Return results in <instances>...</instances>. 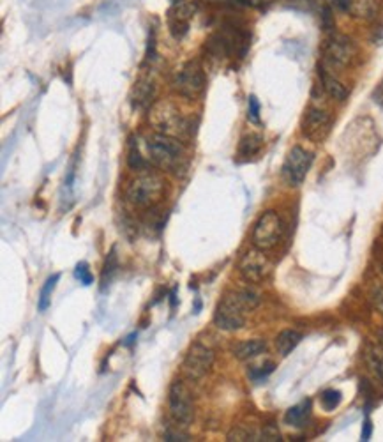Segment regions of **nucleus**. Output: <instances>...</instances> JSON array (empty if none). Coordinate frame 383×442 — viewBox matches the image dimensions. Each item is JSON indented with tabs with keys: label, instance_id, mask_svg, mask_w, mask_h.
Listing matches in <instances>:
<instances>
[{
	"label": "nucleus",
	"instance_id": "nucleus-1",
	"mask_svg": "<svg viewBox=\"0 0 383 442\" xmlns=\"http://www.w3.org/2000/svg\"><path fill=\"white\" fill-rule=\"evenodd\" d=\"M149 122L156 129V133L173 136V138H179L182 142L191 138L193 133H195L193 119L186 117L173 103L165 101V99L156 101L151 106V110H149Z\"/></svg>",
	"mask_w": 383,
	"mask_h": 442
},
{
	"label": "nucleus",
	"instance_id": "nucleus-2",
	"mask_svg": "<svg viewBox=\"0 0 383 442\" xmlns=\"http://www.w3.org/2000/svg\"><path fill=\"white\" fill-rule=\"evenodd\" d=\"M147 151H149L151 161L163 170L175 172L186 167L188 156H186L184 144L179 138L156 133L147 138Z\"/></svg>",
	"mask_w": 383,
	"mask_h": 442
},
{
	"label": "nucleus",
	"instance_id": "nucleus-3",
	"mask_svg": "<svg viewBox=\"0 0 383 442\" xmlns=\"http://www.w3.org/2000/svg\"><path fill=\"white\" fill-rule=\"evenodd\" d=\"M166 182L158 174H142L133 179L126 189V198L133 207L154 209L165 198Z\"/></svg>",
	"mask_w": 383,
	"mask_h": 442
},
{
	"label": "nucleus",
	"instance_id": "nucleus-4",
	"mask_svg": "<svg viewBox=\"0 0 383 442\" xmlns=\"http://www.w3.org/2000/svg\"><path fill=\"white\" fill-rule=\"evenodd\" d=\"M323 66L334 69L348 68L357 57V46L345 34H332L322 48Z\"/></svg>",
	"mask_w": 383,
	"mask_h": 442
},
{
	"label": "nucleus",
	"instance_id": "nucleus-5",
	"mask_svg": "<svg viewBox=\"0 0 383 442\" xmlns=\"http://www.w3.org/2000/svg\"><path fill=\"white\" fill-rule=\"evenodd\" d=\"M283 237V219L276 211H265L253 228V246L263 251L274 250Z\"/></svg>",
	"mask_w": 383,
	"mask_h": 442
},
{
	"label": "nucleus",
	"instance_id": "nucleus-6",
	"mask_svg": "<svg viewBox=\"0 0 383 442\" xmlns=\"http://www.w3.org/2000/svg\"><path fill=\"white\" fill-rule=\"evenodd\" d=\"M207 85V78H205V71H203L202 64L196 61L186 62L181 68V71L175 75L173 80V89H175L182 98L196 99L203 94Z\"/></svg>",
	"mask_w": 383,
	"mask_h": 442
},
{
	"label": "nucleus",
	"instance_id": "nucleus-7",
	"mask_svg": "<svg viewBox=\"0 0 383 442\" xmlns=\"http://www.w3.org/2000/svg\"><path fill=\"white\" fill-rule=\"evenodd\" d=\"M313 159H315L313 152L301 147V145H295V147L290 149L281 168L283 181L288 186H292V188L301 186L304 182L306 175H308L309 168H311Z\"/></svg>",
	"mask_w": 383,
	"mask_h": 442
},
{
	"label": "nucleus",
	"instance_id": "nucleus-8",
	"mask_svg": "<svg viewBox=\"0 0 383 442\" xmlns=\"http://www.w3.org/2000/svg\"><path fill=\"white\" fill-rule=\"evenodd\" d=\"M170 416L177 425H189L195 418V405H193L191 391L182 381H175L170 385L168 393Z\"/></svg>",
	"mask_w": 383,
	"mask_h": 442
},
{
	"label": "nucleus",
	"instance_id": "nucleus-9",
	"mask_svg": "<svg viewBox=\"0 0 383 442\" xmlns=\"http://www.w3.org/2000/svg\"><path fill=\"white\" fill-rule=\"evenodd\" d=\"M272 271V262L267 257V253L260 248H251L242 255L239 262V272L249 283H262L267 280Z\"/></svg>",
	"mask_w": 383,
	"mask_h": 442
},
{
	"label": "nucleus",
	"instance_id": "nucleus-10",
	"mask_svg": "<svg viewBox=\"0 0 383 442\" xmlns=\"http://www.w3.org/2000/svg\"><path fill=\"white\" fill-rule=\"evenodd\" d=\"M331 129L332 117L327 110L316 108V106H311V108L306 110V114L301 122V131L304 135V138H308L309 142H315V144H320V142L327 138Z\"/></svg>",
	"mask_w": 383,
	"mask_h": 442
},
{
	"label": "nucleus",
	"instance_id": "nucleus-11",
	"mask_svg": "<svg viewBox=\"0 0 383 442\" xmlns=\"http://www.w3.org/2000/svg\"><path fill=\"white\" fill-rule=\"evenodd\" d=\"M214 364V351L203 344L191 345L182 363V370L191 381H200L211 371Z\"/></svg>",
	"mask_w": 383,
	"mask_h": 442
},
{
	"label": "nucleus",
	"instance_id": "nucleus-12",
	"mask_svg": "<svg viewBox=\"0 0 383 442\" xmlns=\"http://www.w3.org/2000/svg\"><path fill=\"white\" fill-rule=\"evenodd\" d=\"M196 13V4L191 0H179L168 11V29L170 34L181 41L189 32V23Z\"/></svg>",
	"mask_w": 383,
	"mask_h": 442
},
{
	"label": "nucleus",
	"instance_id": "nucleus-13",
	"mask_svg": "<svg viewBox=\"0 0 383 442\" xmlns=\"http://www.w3.org/2000/svg\"><path fill=\"white\" fill-rule=\"evenodd\" d=\"M244 311L239 310L228 297H223L214 311V325L221 331H239L244 327L246 317Z\"/></svg>",
	"mask_w": 383,
	"mask_h": 442
},
{
	"label": "nucleus",
	"instance_id": "nucleus-14",
	"mask_svg": "<svg viewBox=\"0 0 383 442\" xmlns=\"http://www.w3.org/2000/svg\"><path fill=\"white\" fill-rule=\"evenodd\" d=\"M320 80H322L323 91L327 92V94L331 96L334 101L343 103L348 99V89H346L345 85H343L341 82L336 78V76H332L331 73L325 69V66H323V68H320Z\"/></svg>",
	"mask_w": 383,
	"mask_h": 442
},
{
	"label": "nucleus",
	"instance_id": "nucleus-15",
	"mask_svg": "<svg viewBox=\"0 0 383 442\" xmlns=\"http://www.w3.org/2000/svg\"><path fill=\"white\" fill-rule=\"evenodd\" d=\"M265 351H267V344H265V340H260V338L237 341V344L232 345V354L237 359H241V361L256 358V355L263 354Z\"/></svg>",
	"mask_w": 383,
	"mask_h": 442
},
{
	"label": "nucleus",
	"instance_id": "nucleus-16",
	"mask_svg": "<svg viewBox=\"0 0 383 442\" xmlns=\"http://www.w3.org/2000/svg\"><path fill=\"white\" fill-rule=\"evenodd\" d=\"M226 297H228L230 301L239 308V310L244 311V314L256 310V308L260 307V301H262L260 295L256 294L255 290H249V288H241V290L228 292Z\"/></svg>",
	"mask_w": 383,
	"mask_h": 442
},
{
	"label": "nucleus",
	"instance_id": "nucleus-17",
	"mask_svg": "<svg viewBox=\"0 0 383 442\" xmlns=\"http://www.w3.org/2000/svg\"><path fill=\"white\" fill-rule=\"evenodd\" d=\"M154 98V84L149 80H140L136 82L131 91V106L133 110H142L151 105Z\"/></svg>",
	"mask_w": 383,
	"mask_h": 442
},
{
	"label": "nucleus",
	"instance_id": "nucleus-18",
	"mask_svg": "<svg viewBox=\"0 0 383 442\" xmlns=\"http://www.w3.org/2000/svg\"><path fill=\"white\" fill-rule=\"evenodd\" d=\"M301 340L302 334L299 333V331H295V329H285V331H281V333L278 334V338H276V348H278V352L283 358H286V355L292 354L293 348L301 344Z\"/></svg>",
	"mask_w": 383,
	"mask_h": 442
},
{
	"label": "nucleus",
	"instance_id": "nucleus-19",
	"mask_svg": "<svg viewBox=\"0 0 383 442\" xmlns=\"http://www.w3.org/2000/svg\"><path fill=\"white\" fill-rule=\"evenodd\" d=\"M262 147H263V136L256 135V133H251V135H246L241 140L237 154L241 159H251V158H255L256 154H260Z\"/></svg>",
	"mask_w": 383,
	"mask_h": 442
},
{
	"label": "nucleus",
	"instance_id": "nucleus-20",
	"mask_svg": "<svg viewBox=\"0 0 383 442\" xmlns=\"http://www.w3.org/2000/svg\"><path fill=\"white\" fill-rule=\"evenodd\" d=\"M348 13H352L353 18L369 22L378 15V0H353Z\"/></svg>",
	"mask_w": 383,
	"mask_h": 442
},
{
	"label": "nucleus",
	"instance_id": "nucleus-21",
	"mask_svg": "<svg viewBox=\"0 0 383 442\" xmlns=\"http://www.w3.org/2000/svg\"><path fill=\"white\" fill-rule=\"evenodd\" d=\"M309 412H311V402L304 400L302 404L293 405L285 414V423L290 427H302L308 421Z\"/></svg>",
	"mask_w": 383,
	"mask_h": 442
},
{
	"label": "nucleus",
	"instance_id": "nucleus-22",
	"mask_svg": "<svg viewBox=\"0 0 383 442\" xmlns=\"http://www.w3.org/2000/svg\"><path fill=\"white\" fill-rule=\"evenodd\" d=\"M59 280H61V274H53L45 281V285H43L41 292H39V299H38L39 311H46L50 308V304H52V294H53V290H55L57 281Z\"/></svg>",
	"mask_w": 383,
	"mask_h": 442
},
{
	"label": "nucleus",
	"instance_id": "nucleus-23",
	"mask_svg": "<svg viewBox=\"0 0 383 442\" xmlns=\"http://www.w3.org/2000/svg\"><path fill=\"white\" fill-rule=\"evenodd\" d=\"M366 361H368L369 368L376 375V378L383 384V351L369 348L368 354H366Z\"/></svg>",
	"mask_w": 383,
	"mask_h": 442
},
{
	"label": "nucleus",
	"instance_id": "nucleus-24",
	"mask_svg": "<svg viewBox=\"0 0 383 442\" xmlns=\"http://www.w3.org/2000/svg\"><path fill=\"white\" fill-rule=\"evenodd\" d=\"M256 434L251 428L244 427V425H235L232 430L226 435V441L230 442H248V441H256Z\"/></svg>",
	"mask_w": 383,
	"mask_h": 442
},
{
	"label": "nucleus",
	"instance_id": "nucleus-25",
	"mask_svg": "<svg viewBox=\"0 0 383 442\" xmlns=\"http://www.w3.org/2000/svg\"><path fill=\"white\" fill-rule=\"evenodd\" d=\"M341 400H343V395H341V391H338V390L323 391L322 397H320V402H322V407L325 408L327 412L334 411V408L338 407L339 404H341Z\"/></svg>",
	"mask_w": 383,
	"mask_h": 442
},
{
	"label": "nucleus",
	"instance_id": "nucleus-26",
	"mask_svg": "<svg viewBox=\"0 0 383 442\" xmlns=\"http://www.w3.org/2000/svg\"><path fill=\"white\" fill-rule=\"evenodd\" d=\"M128 165H129V168H131V170H135V172L145 170V168H147V161L143 159V156L140 154L138 145H136L135 142H131V145H129Z\"/></svg>",
	"mask_w": 383,
	"mask_h": 442
},
{
	"label": "nucleus",
	"instance_id": "nucleus-27",
	"mask_svg": "<svg viewBox=\"0 0 383 442\" xmlns=\"http://www.w3.org/2000/svg\"><path fill=\"white\" fill-rule=\"evenodd\" d=\"M75 278L80 281V283L85 285V287L94 283V274L91 272V269H89V264H87V262H80V264L76 265Z\"/></svg>",
	"mask_w": 383,
	"mask_h": 442
},
{
	"label": "nucleus",
	"instance_id": "nucleus-28",
	"mask_svg": "<svg viewBox=\"0 0 383 442\" xmlns=\"http://www.w3.org/2000/svg\"><path fill=\"white\" fill-rule=\"evenodd\" d=\"M117 267H119V264H117V255H115V250L110 251L108 258H106L105 262V267H103V288L108 285V281L112 280V276L115 274Z\"/></svg>",
	"mask_w": 383,
	"mask_h": 442
},
{
	"label": "nucleus",
	"instance_id": "nucleus-29",
	"mask_svg": "<svg viewBox=\"0 0 383 442\" xmlns=\"http://www.w3.org/2000/svg\"><path fill=\"white\" fill-rule=\"evenodd\" d=\"M274 370H276V364L272 363V361H269V363L262 364V367L251 368V370H249V377H251L255 382H260V381H263V378H267Z\"/></svg>",
	"mask_w": 383,
	"mask_h": 442
},
{
	"label": "nucleus",
	"instance_id": "nucleus-30",
	"mask_svg": "<svg viewBox=\"0 0 383 442\" xmlns=\"http://www.w3.org/2000/svg\"><path fill=\"white\" fill-rule=\"evenodd\" d=\"M258 441H263V442H279L281 441V432H279L278 425L276 423L265 425L262 430V434H260Z\"/></svg>",
	"mask_w": 383,
	"mask_h": 442
},
{
	"label": "nucleus",
	"instance_id": "nucleus-31",
	"mask_svg": "<svg viewBox=\"0 0 383 442\" xmlns=\"http://www.w3.org/2000/svg\"><path fill=\"white\" fill-rule=\"evenodd\" d=\"M248 119L253 122V124H260V101L256 96H249Z\"/></svg>",
	"mask_w": 383,
	"mask_h": 442
},
{
	"label": "nucleus",
	"instance_id": "nucleus-32",
	"mask_svg": "<svg viewBox=\"0 0 383 442\" xmlns=\"http://www.w3.org/2000/svg\"><path fill=\"white\" fill-rule=\"evenodd\" d=\"M237 4L246 6V8H251V9H263L271 6L274 0H235Z\"/></svg>",
	"mask_w": 383,
	"mask_h": 442
},
{
	"label": "nucleus",
	"instance_id": "nucleus-33",
	"mask_svg": "<svg viewBox=\"0 0 383 442\" xmlns=\"http://www.w3.org/2000/svg\"><path fill=\"white\" fill-rule=\"evenodd\" d=\"M165 441H168V442H186V441H189V437L186 434H182V432H179V430H172V428H168V430L165 432Z\"/></svg>",
	"mask_w": 383,
	"mask_h": 442
},
{
	"label": "nucleus",
	"instance_id": "nucleus-34",
	"mask_svg": "<svg viewBox=\"0 0 383 442\" xmlns=\"http://www.w3.org/2000/svg\"><path fill=\"white\" fill-rule=\"evenodd\" d=\"M371 299L376 310L383 315V287H376L375 290H373Z\"/></svg>",
	"mask_w": 383,
	"mask_h": 442
},
{
	"label": "nucleus",
	"instance_id": "nucleus-35",
	"mask_svg": "<svg viewBox=\"0 0 383 442\" xmlns=\"http://www.w3.org/2000/svg\"><path fill=\"white\" fill-rule=\"evenodd\" d=\"M373 101H375L376 105L383 106V80L376 85L375 91H373Z\"/></svg>",
	"mask_w": 383,
	"mask_h": 442
},
{
	"label": "nucleus",
	"instance_id": "nucleus-36",
	"mask_svg": "<svg viewBox=\"0 0 383 442\" xmlns=\"http://www.w3.org/2000/svg\"><path fill=\"white\" fill-rule=\"evenodd\" d=\"M353 0H331V4L339 11H350Z\"/></svg>",
	"mask_w": 383,
	"mask_h": 442
},
{
	"label": "nucleus",
	"instance_id": "nucleus-37",
	"mask_svg": "<svg viewBox=\"0 0 383 442\" xmlns=\"http://www.w3.org/2000/svg\"><path fill=\"white\" fill-rule=\"evenodd\" d=\"M371 434H373V425H371V421L366 420L364 425H362L361 439L362 441H369V439H371Z\"/></svg>",
	"mask_w": 383,
	"mask_h": 442
},
{
	"label": "nucleus",
	"instance_id": "nucleus-38",
	"mask_svg": "<svg viewBox=\"0 0 383 442\" xmlns=\"http://www.w3.org/2000/svg\"><path fill=\"white\" fill-rule=\"evenodd\" d=\"M170 302H172V308L177 304V294H175V288L172 290V294H170Z\"/></svg>",
	"mask_w": 383,
	"mask_h": 442
},
{
	"label": "nucleus",
	"instance_id": "nucleus-39",
	"mask_svg": "<svg viewBox=\"0 0 383 442\" xmlns=\"http://www.w3.org/2000/svg\"><path fill=\"white\" fill-rule=\"evenodd\" d=\"M136 334H131V337H128V340L124 341V345H133V341H135Z\"/></svg>",
	"mask_w": 383,
	"mask_h": 442
},
{
	"label": "nucleus",
	"instance_id": "nucleus-40",
	"mask_svg": "<svg viewBox=\"0 0 383 442\" xmlns=\"http://www.w3.org/2000/svg\"><path fill=\"white\" fill-rule=\"evenodd\" d=\"M378 337H380V347H382V351H383V329H382V331H380Z\"/></svg>",
	"mask_w": 383,
	"mask_h": 442
}]
</instances>
